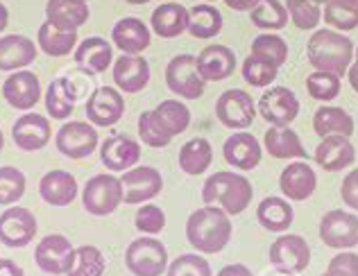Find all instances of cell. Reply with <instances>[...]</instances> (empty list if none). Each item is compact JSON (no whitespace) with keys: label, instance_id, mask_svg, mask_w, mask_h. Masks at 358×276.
Wrapping results in <instances>:
<instances>
[{"label":"cell","instance_id":"obj_1","mask_svg":"<svg viewBox=\"0 0 358 276\" xmlns=\"http://www.w3.org/2000/svg\"><path fill=\"white\" fill-rule=\"evenodd\" d=\"M231 220L220 206L206 204L186 220V238L197 254H220L231 240Z\"/></svg>","mask_w":358,"mask_h":276},{"label":"cell","instance_id":"obj_2","mask_svg":"<svg viewBox=\"0 0 358 276\" xmlns=\"http://www.w3.org/2000/svg\"><path fill=\"white\" fill-rule=\"evenodd\" d=\"M308 61L315 71L343 78L354 61V43L338 30H315L306 45Z\"/></svg>","mask_w":358,"mask_h":276},{"label":"cell","instance_id":"obj_3","mask_svg":"<svg viewBox=\"0 0 358 276\" xmlns=\"http://www.w3.org/2000/svg\"><path fill=\"white\" fill-rule=\"evenodd\" d=\"M252 197H254V188L250 179H245L243 175L236 173H229V170L211 175L202 186L204 202L220 206L227 215H241L250 206Z\"/></svg>","mask_w":358,"mask_h":276},{"label":"cell","instance_id":"obj_4","mask_svg":"<svg viewBox=\"0 0 358 276\" xmlns=\"http://www.w3.org/2000/svg\"><path fill=\"white\" fill-rule=\"evenodd\" d=\"M84 211L93 217H107L122 204V182L114 175L91 177L82 190Z\"/></svg>","mask_w":358,"mask_h":276},{"label":"cell","instance_id":"obj_5","mask_svg":"<svg viewBox=\"0 0 358 276\" xmlns=\"http://www.w3.org/2000/svg\"><path fill=\"white\" fill-rule=\"evenodd\" d=\"M125 265L134 276H162L168 270V249L157 238H136L125 252Z\"/></svg>","mask_w":358,"mask_h":276},{"label":"cell","instance_id":"obj_6","mask_svg":"<svg viewBox=\"0 0 358 276\" xmlns=\"http://www.w3.org/2000/svg\"><path fill=\"white\" fill-rule=\"evenodd\" d=\"M166 84L171 93L184 100H200L204 95L206 82L197 71L195 55H177L166 66Z\"/></svg>","mask_w":358,"mask_h":276},{"label":"cell","instance_id":"obj_7","mask_svg":"<svg viewBox=\"0 0 358 276\" xmlns=\"http://www.w3.org/2000/svg\"><path fill=\"white\" fill-rule=\"evenodd\" d=\"M270 263L279 274L293 276L308 268L310 263V247L301 235H279L270 245Z\"/></svg>","mask_w":358,"mask_h":276},{"label":"cell","instance_id":"obj_8","mask_svg":"<svg viewBox=\"0 0 358 276\" xmlns=\"http://www.w3.org/2000/svg\"><path fill=\"white\" fill-rule=\"evenodd\" d=\"M98 143H100V138H98L96 125L84 122V120L64 122L57 131V136H55V145H57V150L64 157L75 159V161L91 157L93 152L98 150Z\"/></svg>","mask_w":358,"mask_h":276},{"label":"cell","instance_id":"obj_9","mask_svg":"<svg viewBox=\"0 0 358 276\" xmlns=\"http://www.w3.org/2000/svg\"><path fill=\"white\" fill-rule=\"evenodd\" d=\"M75 261V247L71 240L62 233L43 235L34 249V263L36 268L45 274H69L71 265Z\"/></svg>","mask_w":358,"mask_h":276},{"label":"cell","instance_id":"obj_10","mask_svg":"<svg viewBox=\"0 0 358 276\" xmlns=\"http://www.w3.org/2000/svg\"><path fill=\"white\" fill-rule=\"evenodd\" d=\"M122 202L145 204L164 190V177L152 166H134L122 175Z\"/></svg>","mask_w":358,"mask_h":276},{"label":"cell","instance_id":"obj_11","mask_svg":"<svg viewBox=\"0 0 358 276\" xmlns=\"http://www.w3.org/2000/svg\"><path fill=\"white\" fill-rule=\"evenodd\" d=\"M320 240L331 249H354L358 245V217L334 208L320 220Z\"/></svg>","mask_w":358,"mask_h":276},{"label":"cell","instance_id":"obj_12","mask_svg":"<svg viewBox=\"0 0 358 276\" xmlns=\"http://www.w3.org/2000/svg\"><path fill=\"white\" fill-rule=\"evenodd\" d=\"M257 111L272 127H288L299 113V100L288 87H270L263 91Z\"/></svg>","mask_w":358,"mask_h":276},{"label":"cell","instance_id":"obj_13","mask_svg":"<svg viewBox=\"0 0 358 276\" xmlns=\"http://www.w3.org/2000/svg\"><path fill=\"white\" fill-rule=\"evenodd\" d=\"M215 116L229 129H245L250 127L254 118H257V104H254L252 95L241 89L224 91L218 102H215Z\"/></svg>","mask_w":358,"mask_h":276},{"label":"cell","instance_id":"obj_14","mask_svg":"<svg viewBox=\"0 0 358 276\" xmlns=\"http://www.w3.org/2000/svg\"><path fill=\"white\" fill-rule=\"evenodd\" d=\"M36 231H39V222L30 208L12 206L0 215V242L5 247L12 249L27 247L34 240Z\"/></svg>","mask_w":358,"mask_h":276},{"label":"cell","instance_id":"obj_15","mask_svg":"<svg viewBox=\"0 0 358 276\" xmlns=\"http://www.w3.org/2000/svg\"><path fill=\"white\" fill-rule=\"evenodd\" d=\"M87 118L96 127H114L125 113V100L122 93L111 87L96 89L87 100Z\"/></svg>","mask_w":358,"mask_h":276},{"label":"cell","instance_id":"obj_16","mask_svg":"<svg viewBox=\"0 0 358 276\" xmlns=\"http://www.w3.org/2000/svg\"><path fill=\"white\" fill-rule=\"evenodd\" d=\"M3 98L9 107L18 111H30L41 100V82L32 71H16L3 82Z\"/></svg>","mask_w":358,"mask_h":276},{"label":"cell","instance_id":"obj_17","mask_svg":"<svg viewBox=\"0 0 358 276\" xmlns=\"http://www.w3.org/2000/svg\"><path fill=\"white\" fill-rule=\"evenodd\" d=\"M52 129H50V120L41 116V113H32L25 111L21 118L14 122L12 127V138L16 143L18 150L23 152H39L50 143Z\"/></svg>","mask_w":358,"mask_h":276},{"label":"cell","instance_id":"obj_18","mask_svg":"<svg viewBox=\"0 0 358 276\" xmlns=\"http://www.w3.org/2000/svg\"><path fill=\"white\" fill-rule=\"evenodd\" d=\"M279 188L288 202H306L317 188L315 170L310 168L304 159H297L295 164H288L281 170Z\"/></svg>","mask_w":358,"mask_h":276},{"label":"cell","instance_id":"obj_19","mask_svg":"<svg viewBox=\"0 0 358 276\" xmlns=\"http://www.w3.org/2000/svg\"><path fill=\"white\" fill-rule=\"evenodd\" d=\"M222 157L231 168L250 173V170H254L261 164L263 150H261V143L254 138L250 131L241 129V131H234V134L224 140Z\"/></svg>","mask_w":358,"mask_h":276},{"label":"cell","instance_id":"obj_20","mask_svg":"<svg viewBox=\"0 0 358 276\" xmlns=\"http://www.w3.org/2000/svg\"><path fill=\"white\" fill-rule=\"evenodd\" d=\"M315 164L324 170V173H341V170L350 168L356 161V150L352 145L350 136H324L315 147Z\"/></svg>","mask_w":358,"mask_h":276},{"label":"cell","instance_id":"obj_21","mask_svg":"<svg viewBox=\"0 0 358 276\" xmlns=\"http://www.w3.org/2000/svg\"><path fill=\"white\" fill-rule=\"evenodd\" d=\"M39 55V45H34L30 36L23 34H7L0 36V71L16 73L34 64Z\"/></svg>","mask_w":358,"mask_h":276},{"label":"cell","instance_id":"obj_22","mask_svg":"<svg viewBox=\"0 0 358 276\" xmlns=\"http://www.w3.org/2000/svg\"><path fill=\"white\" fill-rule=\"evenodd\" d=\"M100 161L111 173H125L141 161V145L129 136H109L100 145Z\"/></svg>","mask_w":358,"mask_h":276},{"label":"cell","instance_id":"obj_23","mask_svg":"<svg viewBox=\"0 0 358 276\" xmlns=\"http://www.w3.org/2000/svg\"><path fill=\"white\" fill-rule=\"evenodd\" d=\"M197 71L204 78V82H222L234 75L236 71V55L231 48L222 43L206 45L197 55Z\"/></svg>","mask_w":358,"mask_h":276},{"label":"cell","instance_id":"obj_24","mask_svg":"<svg viewBox=\"0 0 358 276\" xmlns=\"http://www.w3.org/2000/svg\"><path fill=\"white\" fill-rule=\"evenodd\" d=\"M73 57H75V66L80 71L89 75H100L114 61V48H111L107 39H102V36H89V39L78 43Z\"/></svg>","mask_w":358,"mask_h":276},{"label":"cell","instance_id":"obj_25","mask_svg":"<svg viewBox=\"0 0 358 276\" xmlns=\"http://www.w3.org/2000/svg\"><path fill=\"white\" fill-rule=\"evenodd\" d=\"M114 82L125 93H141L150 84V64L141 55H122L114 64Z\"/></svg>","mask_w":358,"mask_h":276},{"label":"cell","instance_id":"obj_26","mask_svg":"<svg viewBox=\"0 0 358 276\" xmlns=\"http://www.w3.org/2000/svg\"><path fill=\"white\" fill-rule=\"evenodd\" d=\"M111 39L118 50L125 55H141L150 48L152 41V34H150V27L136 16H125L114 25L111 30Z\"/></svg>","mask_w":358,"mask_h":276},{"label":"cell","instance_id":"obj_27","mask_svg":"<svg viewBox=\"0 0 358 276\" xmlns=\"http://www.w3.org/2000/svg\"><path fill=\"white\" fill-rule=\"evenodd\" d=\"M150 25H152V32L162 39H177L188 30V7L166 0L150 16Z\"/></svg>","mask_w":358,"mask_h":276},{"label":"cell","instance_id":"obj_28","mask_svg":"<svg viewBox=\"0 0 358 276\" xmlns=\"http://www.w3.org/2000/svg\"><path fill=\"white\" fill-rule=\"evenodd\" d=\"M39 195L50 206H69L78 197V179L66 170H50L41 177Z\"/></svg>","mask_w":358,"mask_h":276},{"label":"cell","instance_id":"obj_29","mask_svg":"<svg viewBox=\"0 0 358 276\" xmlns=\"http://www.w3.org/2000/svg\"><path fill=\"white\" fill-rule=\"evenodd\" d=\"M257 220L270 233H286L295 222L293 204L286 197H266L257 206Z\"/></svg>","mask_w":358,"mask_h":276},{"label":"cell","instance_id":"obj_30","mask_svg":"<svg viewBox=\"0 0 358 276\" xmlns=\"http://www.w3.org/2000/svg\"><path fill=\"white\" fill-rule=\"evenodd\" d=\"M91 18L87 0H48L45 3V21L64 30H80Z\"/></svg>","mask_w":358,"mask_h":276},{"label":"cell","instance_id":"obj_31","mask_svg":"<svg viewBox=\"0 0 358 276\" xmlns=\"http://www.w3.org/2000/svg\"><path fill=\"white\" fill-rule=\"evenodd\" d=\"M263 145H266L268 154L272 159L290 161V159H306V150L301 145L295 129L290 127H270L263 136Z\"/></svg>","mask_w":358,"mask_h":276},{"label":"cell","instance_id":"obj_32","mask_svg":"<svg viewBox=\"0 0 358 276\" xmlns=\"http://www.w3.org/2000/svg\"><path fill=\"white\" fill-rule=\"evenodd\" d=\"M36 45L48 57H66L78 48V30H64V27L45 21L36 32Z\"/></svg>","mask_w":358,"mask_h":276},{"label":"cell","instance_id":"obj_33","mask_svg":"<svg viewBox=\"0 0 358 276\" xmlns=\"http://www.w3.org/2000/svg\"><path fill=\"white\" fill-rule=\"evenodd\" d=\"M75 100H78V91L75 84L69 78H55L50 82L48 91H45V109L52 120H69L75 111Z\"/></svg>","mask_w":358,"mask_h":276},{"label":"cell","instance_id":"obj_34","mask_svg":"<svg viewBox=\"0 0 358 276\" xmlns=\"http://www.w3.org/2000/svg\"><path fill=\"white\" fill-rule=\"evenodd\" d=\"M222 14L213 3H200L188 9V34L193 39H213L222 32Z\"/></svg>","mask_w":358,"mask_h":276},{"label":"cell","instance_id":"obj_35","mask_svg":"<svg viewBox=\"0 0 358 276\" xmlns=\"http://www.w3.org/2000/svg\"><path fill=\"white\" fill-rule=\"evenodd\" d=\"M313 129L320 138L334 136V134L352 136L354 134V118L343 107H329V104H322L313 116Z\"/></svg>","mask_w":358,"mask_h":276},{"label":"cell","instance_id":"obj_36","mask_svg":"<svg viewBox=\"0 0 358 276\" xmlns=\"http://www.w3.org/2000/svg\"><path fill=\"white\" fill-rule=\"evenodd\" d=\"M213 161V147L206 138H191L179 150V168L182 173L197 177L209 170Z\"/></svg>","mask_w":358,"mask_h":276},{"label":"cell","instance_id":"obj_37","mask_svg":"<svg viewBox=\"0 0 358 276\" xmlns=\"http://www.w3.org/2000/svg\"><path fill=\"white\" fill-rule=\"evenodd\" d=\"M250 21L263 32H279L288 25V9L281 0H261L250 12Z\"/></svg>","mask_w":358,"mask_h":276},{"label":"cell","instance_id":"obj_38","mask_svg":"<svg viewBox=\"0 0 358 276\" xmlns=\"http://www.w3.org/2000/svg\"><path fill=\"white\" fill-rule=\"evenodd\" d=\"M152 111L173 138L184 134L188 125H191V111H188L186 104L179 100H164L162 104H157Z\"/></svg>","mask_w":358,"mask_h":276},{"label":"cell","instance_id":"obj_39","mask_svg":"<svg viewBox=\"0 0 358 276\" xmlns=\"http://www.w3.org/2000/svg\"><path fill=\"white\" fill-rule=\"evenodd\" d=\"M324 23L338 32H352L358 27V0H329L324 5Z\"/></svg>","mask_w":358,"mask_h":276},{"label":"cell","instance_id":"obj_40","mask_svg":"<svg viewBox=\"0 0 358 276\" xmlns=\"http://www.w3.org/2000/svg\"><path fill=\"white\" fill-rule=\"evenodd\" d=\"M252 55L281 68L288 61V43L275 32H263L252 41Z\"/></svg>","mask_w":358,"mask_h":276},{"label":"cell","instance_id":"obj_41","mask_svg":"<svg viewBox=\"0 0 358 276\" xmlns=\"http://www.w3.org/2000/svg\"><path fill=\"white\" fill-rule=\"evenodd\" d=\"M105 268V254L93 245H82L75 249V261L69 270V276H102Z\"/></svg>","mask_w":358,"mask_h":276},{"label":"cell","instance_id":"obj_42","mask_svg":"<svg viewBox=\"0 0 358 276\" xmlns=\"http://www.w3.org/2000/svg\"><path fill=\"white\" fill-rule=\"evenodd\" d=\"M288 18L293 21L297 30H315L322 21V5H315L313 0H286Z\"/></svg>","mask_w":358,"mask_h":276},{"label":"cell","instance_id":"obj_43","mask_svg":"<svg viewBox=\"0 0 358 276\" xmlns=\"http://www.w3.org/2000/svg\"><path fill=\"white\" fill-rule=\"evenodd\" d=\"M241 73H243V80L248 82L250 87H254V89H268L270 84L277 80L279 68H277V66L268 64V61L259 59V57L250 55L248 59L243 61Z\"/></svg>","mask_w":358,"mask_h":276},{"label":"cell","instance_id":"obj_44","mask_svg":"<svg viewBox=\"0 0 358 276\" xmlns=\"http://www.w3.org/2000/svg\"><path fill=\"white\" fill-rule=\"evenodd\" d=\"M306 91L317 102H331L341 95V78L336 73L315 71L306 78Z\"/></svg>","mask_w":358,"mask_h":276},{"label":"cell","instance_id":"obj_45","mask_svg":"<svg viewBox=\"0 0 358 276\" xmlns=\"http://www.w3.org/2000/svg\"><path fill=\"white\" fill-rule=\"evenodd\" d=\"M25 195V175L14 166L0 168V206L16 204Z\"/></svg>","mask_w":358,"mask_h":276},{"label":"cell","instance_id":"obj_46","mask_svg":"<svg viewBox=\"0 0 358 276\" xmlns=\"http://www.w3.org/2000/svg\"><path fill=\"white\" fill-rule=\"evenodd\" d=\"M138 136L141 140L145 143V145L150 147H166V145H171V140L173 136L168 134L166 127L159 122V118L155 116V111L150 109V111H143L138 116Z\"/></svg>","mask_w":358,"mask_h":276},{"label":"cell","instance_id":"obj_47","mask_svg":"<svg viewBox=\"0 0 358 276\" xmlns=\"http://www.w3.org/2000/svg\"><path fill=\"white\" fill-rule=\"evenodd\" d=\"M166 276H211V265L200 254H182L168 265Z\"/></svg>","mask_w":358,"mask_h":276},{"label":"cell","instance_id":"obj_48","mask_svg":"<svg viewBox=\"0 0 358 276\" xmlns=\"http://www.w3.org/2000/svg\"><path fill=\"white\" fill-rule=\"evenodd\" d=\"M134 224L141 233H148V235H157L164 231L166 226V213L164 208H159L157 204H141V208L134 215Z\"/></svg>","mask_w":358,"mask_h":276},{"label":"cell","instance_id":"obj_49","mask_svg":"<svg viewBox=\"0 0 358 276\" xmlns=\"http://www.w3.org/2000/svg\"><path fill=\"white\" fill-rule=\"evenodd\" d=\"M329 272L336 276H358V254L343 249V254H336L329 263Z\"/></svg>","mask_w":358,"mask_h":276},{"label":"cell","instance_id":"obj_50","mask_svg":"<svg viewBox=\"0 0 358 276\" xmlns=\"http://www.w3.org/2000/svg\"><path fill=\"white\" fill-rule=\"evenodd\" d=\"M341 197L343 202L358 211V168H354L350 175L343 179V186H341Z\"/></svg>","mask_w":358,"mask_h":276},{"label":"cell","instance_id":"obj_51","mask_svg":"<svg viewBox=\"0 0 358 276\" xmlns=\"http://www.w3.org/2000/svg\"><path fill=\"white\" fill-rule=\"evenodd\" d=\"M215 276H254L250 272L248 265H243V263H234V265H224V268L215 274Z\"/></svg>","mask_w":358,"mask_h":276},{"label":"cell","instance_id":"obj_52","mask_svg":"<svg viewBox=\"0 0 358 276\" xmlns=\"http://www.w3.org/2000/svg\"><path fill=\"white\" fill-rule=\"evenodd\" d=\"M259 3L261 0H224V5L234 9V12H252Z\"/></svg>","mask_w":358,"mask_h":276},{"label":"cell","instance_id":"obj_53","mask_svg":"<svg viewBox=\"0 0 358 276\" xmlns=\"http://www.w3.org/2000/svg\"><path fill=\"white\" fill-rule=\"evenodd\" d=\"M0 276H25V274H23V270L18 268L14 261L0 259Z\"/></svg>","mask_w":358,"mask_h":276},{"label":"cell","instance_id":"obj_54","mask_svg":"<svg viewBox=\"0 0 358 276\" xmlns=\"http://www.w3.org/2000/svg\"><path fill=\"white\" fill-rule=\"evenodd\" d=\"M347 80H350V87L358 93V59L352 61V66L347 68Z\"/></svg>","mask_w":358,"mask_h":276},{"label":"cell","instance_id":"obj_55","mask_svg":"<svg viewBox=\"0 0 358 276\" xmlns=\"http://www.w3.org/2000/svg\"><path fill=\"white\" fill-rule=\"evenodd\" d=\"M7 25H9V9L0 3V34L7 30Z\"/></svg>","mask_w":358,"mask_h":276},{"label":"cell","instance_id":"obj_56","mask_svg":"<svg viewBox=\"0 0 358 276\" xmlns=\"http://www.w3.org/2000/svg\"><path fill=\"white\" fill-rule=\"evenodd\" d=\"M125 3H129V5H145V3H150V0H125Z\"/></svg>","mask_w":358,"mask_h":276},{"label":"cell","instance_id":"obj_57","mask_svg":"<svg viewBox=\"0 0 358 276\" xmlns=\"http://www.w3.org/2000/svg\"><path fill=\"white\" fill-rule=\"evenodd\" d=\"M3 147H5V136H3V131H0V152H3Z\"/></svg>","mask_w":358,"mask_h":276},{"label":"cell","instance_id":"obj_58","mask_svg":"<svg viewBox=\"0 0 358 276\" xmlns=\"http://www.w3.org/2000/svg\"><path fill=\"white\" fill-rule=\"evenodd\" d=\"M313 3H315V5H327L329 0H313Z\"/></svg>","mask_w":358,"mask_h":276},{"label":"cell","instance_id":"obj_59","mask_svg":"<svg viewBox=\"0 0 358 276\" xmlns=\"http://www.w3.org/2000/svg\"><path fill=\"white\" fill-rule=\"evenodd\" d=\"M322 276H336V274H331V272H329V270H327V272H324Z\"/></svg>","mask_w":358,"mask_h":276},{"label":"cell","instance_id":"obj_60","mask_svg":"<svg viewBox=\"0 0 358 276\" xmlns=\"http://www.w3.org/2000/svg\"><path fill=\"white\" fill-rule=\"evenodd\" d=\"M354 57H356V59H358V48H354Z\"/></svg>","mask_w":358,"mask_h":276},{"label":"cell","instance_id":"obj_61","mask_svg":"<svg viewBox=\"0 0 358 276\" xmlns=\"http://www.w3.org/2000/svg\"><path fill=\"white\" fill-rule=\"evenodd\" d=\"M204 3H215V0H204Z\"/></svg>","mask_w":358,"mask_h":276}]
</instances>
